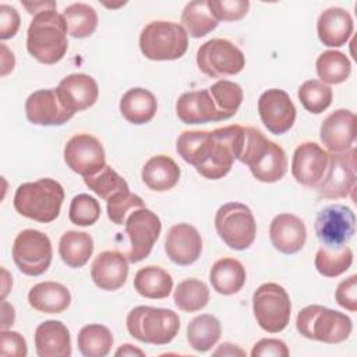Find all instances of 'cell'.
Listing matches in <instances>:
<instances>
[{
    "label": "cell",
    "instance_id": "cell-33",
    "mask_svg": "<svg viewBox=\"0 0 357 357\" xmlns=\"http://www.w3.org/2000/svg\"><path fill=\"white\" fill-rule=\"evenodd\" d=\"M218 20L212 14L208 0H194L185 4L181 13V24L192 38H202L218 26Z\"/></svg>",
    "mask_w": 357,
    "mask_h": 357
},
{
    "label": "cell",
    "instance_id": "cell-37",
    "mask_svg": "<svg viewBox=\"0 0 357 357\" xmlns=\"http://www.w3.org/2000/svg\"><path fill=\"white\" fill-rule=\"evenodd\" d=\"M315 67L321 81L332 85L344 82L351 73L350 60L339 50H326L321 53L317 59Z\"/></svg>",
    "mask_w": 357,
    "mask_h": 357
},
{
    "label": "cell",
    "instance_id": "cell-40",
    "mask_svg": "<svg viewBox=\"0 0 357 357\" xmlns=\"http://www.w3.org/2000/svg\"><path fill=\"white\" fill-rule=\"evenodd\" d=\"M317 271L326 278H336L346 272L353 264V251L344 245L339 250H328L321 247L315 255Z\"/></svg>",
    "mask_w": 357,
    "mask_h": 357
},
{
    "label": "cell",
    "instance_id": "cell-22",
    "mask_svg": "<svg viewBox=\"0 0 357 357\" xmlns=\"http://www.w3.org/2000/svg\"><path fill=\"white\" fill-rule=\"evenodd\" d=\"M269 237L273 247L282 254L298 252L307 240L304 222L293 213H279L269 226Z\"/></svg>",
    "mask_w": 357,
    "mask_h": 357
},
{
    "label": "cell",
    "instance_id": "cell-39",
    "mask_svg": "<svg viewBox=\"0 0 357 357\" xmlns=\"http://www.w3.org/2000/svg\"><path fill=\"white\" fill-rule=\"evenodd\" d=\"M208 91L225 120L233 117L237 113L244 98L241 86L229 79H220L215 82L208 88Z\"/></svg>",
    "mask_w": 357,
    "mask_h": 357
},
{
    "label": "cell",
    "instance_id": "cell-34",
    "mask_svg": "<svg viewBox=\"0 0 357 357\" xmlns=\"http://www.w3.org/2000/svg\"><path fill=\"white\" fill-rule=\"evenodd\" d=\"M222 328L218 318L202 314L191 319L187 326V340L197 351H208L220 339Z\"/></svg>",
    "mask_w": 357,
    "mask_h": 357
},
{
    "label": "cell",
    "instance_id": "cell-29",
    "mask_svg": "<svg viewBox=\"0 0 357 357\" xmlns=\"http://www.w3.org/2000/svg\"><path fill=\"white\" fill-rule=\"evenodd\" d=\"M158 102L155 95L145 88H131L120 99V112L131 124H145L156 113Z\"/></svg>",
    "mask_w": 357,
    "mask_h": 357
},
{
    "label": "cell",
    "instance_id": "cell-1",
    "mask_svg": "<svg viewBox=\"0 0 357 357\" xmlns=\"http://www.w3.org/2000/svg\"><path fill=\"white\" fill-rule=\"evenodd\" d=\"M244 127L226 126L213 131H183L177 138V153L209 180L225 177L238 158Z\"/></svg>",
    "mask_w": 357,
    "mask_h": 357
},
{
    "label": "cell",
    "instance_id": "cell-17",
    "mask_svg": "<svg viewBox=\"0 0 357 357\" xmlns=\"http://www.w3.org/2000/svg\"><path fill=\"white\" fill-rule=\"evenodd\" d=\"M328 163L329 153L317 142L307 141L300 144L293 153L291 174L298 184L315 188L321 183Z\"/></svg>",
    "mask_w": 357,
    "mask_h": 357
},
{
    "label": "cell",
    "instance_id": "cell-5",
    "mask_svg": "<svg viewBox=\"0 0 357 357\" xmlns=\"http://www.w3.org/2000/svg\"><path fill=\"white\" fill-rule=\"evenodd\" d=\"M126 324L134 339L156 346L170 343L180 329V318L174 311L149 305L132 308Z\"/></svg>",
    "mask_w": 357,
    "mask_h": 357
},
{
    "label": "cell",
    "instance_id": "cell-36",
    "mask_svg": "<svg viewBox=\"0 0 357 357\" xmlns=\"http://www.w3.org/2000/svg\"><path fill=\"white\" fill-rule=\"evenodd\" d=\"M63 17L67 31L73 38H88L98 26V14L89 4L74 3L64 8Z\"/></svg>",
    "mask_w": 357,
    "mask_h": 357
},
{
    "label": "cell",
    "instance_id": "cell-52",
    "mask_svg": "<svg viewBox=\"0 0 357 357\" xmlns=\"http://www.w3.org/2000/svg\"><path fill=\"white\" fill-rule=\"evenodd\" d=\"M14 318H15L14 307L3 300V303H1V325H0L1 331L10 328L14 324Z\"/></svg>",
    "mask_w": 357,
    "mask_h": 357
},
{
    "label": "cell",
    "instance_id": "cell-18",
    "mask_svg": "<svg viewBox=\"0 0 357 357\" xmlns=\"http://www.w3.org/2000/svg\"><path fill=\"white\" fill-rule=\"evenodd\" d=\"M26 119L36 126H61L74 113L61 102L56 89H39L32 92L25 102Z\"/></svg>",
    "mask_w": 357,
    "mask_h": 357
},
{
    "label": "cell",
    "instance_id": "cell-7",
    "mask_svg": "<svg viewBox=\"0 0 357 357\" xmlns=\"http://www.w3.org/2000/svg\"><path fill=\"white\" fill-rule=\"evenodd\" d=\"M188 47V33L183 25L172 21H152L139 35V49L149 60H176Z\"/></svg>",
    "mask_w": 357,
    "mask_h": 357
},
{
    "label": "cell",
    "instance_id": "cell-53",
    "mask_svg": "<svg viewBox=\"0 0 357 357\" xmlns=\"http://www.w3.org/2000/svg\"><path fill=\"white\" fill-rule=\"evenodd\" d=\"M213 356H245V351L231 343H222L215 351Z\"/></svg>",
    "mask_w": 357,
    "mask_h": 357
},
{
    "label": "cell",
    "instance_id": "cell-12",
    "mask_svg": "<svg viewBox=\"0 0 357 357\" xmlns=\"http://www.w3.org/2000/svg\"><path fill=\"white\" fill-rule=\"evenodd\" d=\"M356 233L354 212L340 204L322 208L315 218V234L324 248L339 250L344 247Z\"/></svg>",
    "mask_w": 357,
    "mask_h": 357
},
{
    "label": "cell",
    "instance_id": "cell-9",
    "mask_svg": "<svg viewBox=\"0 0 357 357\" xmlns=\"http://www.w3.org/2000/svg\"><path fill=\"white\" fill-rule=\"evenodd\" d=\"M219 237L233 250L248 248L257 234V223L251 209L241 202H227L215 215Z\"/></svg>",
    "mask_w": 357,
    "mask_h": 357
},
{
    "label": "cell",
    "instance_id": "cell-47",
    "mask_svg": "<svg viewBox=\"0 0 357 357\" xmlns=\"http://www.w3.org/2000/svg\"><path fill=\"white\" fill-rule=\"evenodd\" d=\"M335 300L336 303L354 312L357 311V276L351 275L350 278L342 280L337 284V289L335 291Z\"/></svg>",
    "mask_w": 357,
    "mask_h": 357
},
{
    "label": "cell",
    "instance_id": "cell-43",
    "mask_svg": "<svg viewBox=\"0 0 357 357\" xmlns=\"http://www.w3.org/2000/svg\"><path fill=\"white\" fill-rule=\"evenodd\" d=\"M100 216V205L89 194H78L70 204L68 218L77 226H91Z\"/></svg>",
    "mask_w": 357,
    "mask_h": 357
},
{
    "label": "cell",
    "instance_id": "cell-44",
    "mask_svg": "<svg viewBox=\"0 0 357 357\" xmlns=\"http://www.w3.org/2000/svg\"><path fill=\"white\" fill-rule=\"evenodd\" d=\"M139 208H145L142 198L130 191L119 192L107 199V216L114 225L126 223L127 213Z\"/></svg>",
    "mask_w": 357,
    "mask_h": 357
},
{
    "label": "cell",
    "instance_id": "cell-10",
    "mask_svg": "<svg viewBox=\"0 0 357 357\" xmlns=\"http://www.w3.org/2000/svg\"><path fill=\"white\" fill-rule=\"evenodd\" d=\"M50 238L35 229L20 231L13 244V259L17 268L28 276H39L47 271L52 262Z\"/></svg>",
    "mask_w": 357,
    "mask_h": 357
},
{
    "label": "cell",
    "instance_id": "cell-28",
    "mask_svg": "<svg viewBox=\"0 0 357 357\" xmlns=\"http://www.w3.org/2000/svg\"><path fill=\"white\" fill-rule=\"evenodd\" d=\"M141 177L149 190L162 192L172 190L178 183L180 167L172 158L156 155L146 160Z\"/></svg>",
    "mask_w": 357,
    "mask_h": 357
},
{
    "label": "cell",
    "instance_id": "cell-11",
    "mask_svg": "<svg viewBox=\"0 0 357 357\" xmlns=\"http://www.w3.org/2000/svg\"><path fill=\"white\" fill-rule=\"evenodd\" d=\"M197 64L201 73L211 78L238 74L245 66L243 52L227 39H211L197 52Z\"/></svg>",
    "mask_w": 357,
    "mask_h": 357
},
{
    "label": "cell",
    "instance_id": "cell-26",
    "mask_svg": "<svg viewBox=\"0 0 357 357\" xmlns=\"http://www.w3.org/2000/svg\"><path fill=\"white\" fill-rule=\"evenodd\" d=\"M35 349L39 357L71 356V337L67 326L54 319L38 325L35 329Z\"/></svg>",
    "mask_w": 357,
    "mask_h": 357
},
{
    "label": "cell",
    "instance_id": "cell-48",
    "mask_svg": "<svg viewBox=\"0 0 357 357\" xmlns=\"http://www.w3.org/2000/svg\"><path fill=\"white\" fill-rule=\"evenodd\" d=\"M20 24H21V20H20L18 11L11 6L1 4L0 6V38L3 40L13 38L17 33Z\"/></svg>",
    "mask_w": 357,
    "mask_h": 357
},
{
    "label": "cell",
    "instance_id": "cell-21",
    "mask_svg": "<svg viewBox=\"0 0 357 357\" xmlns=\"http://www.w3.org/2000/svg\"><path fill=\"white\" fill-rule=\"evenodd\" d=\"M56 91L64 106L73 113L91 107L99 96L96 81L91 75L81 73L64 77Z\"/></svg>",
    "mask_w": 357,
    "mask_h": 357
},
{
    "label": "cell",
    "instance_id": "cell-55",
    "mask_svg": "<svg viewBox=\"0 0 357 357\" xmlns=\"http://www.w3.org/2000/svg\"><path fill=\"white\" fill-rule=\"evenodd\" d=\"M1 272H3V275H4V278H3V300H4L6 296H7V293H8V286H6V283L10 282V279H8V273H7V271H6L4 268L1 269Z\"/></svg>",
    "mask_w": 357,
    "mask_h": 357
},
{
    "label": "cell",
    "instance_id": "cell-32",
    "mask_svg": "<svg viewBox=\"0 0 357 357\" xmlns=\"http://www.w3.org/2000/svg\"><path fill=\"white\" fill-rule=\"evenodd\" d=\"M93 252V240L88 233L68 230L59 243V254L70 268L84 266Z\"/></svg>",
    "mask_w": 357,
    "mask_h": 357
},
{
    "label": "cell",
    "instance_id": "cell-2",
    "mask_svg": "<svg viewBox=\"0 0 357 357\" xmlns=\"http://www.w3.org/2000/svg\"><path fill=\"white\" fill-rule=\"evenodd\" d=\"M237 159L247 165L252 176L262 183L279 181L287 172L283 148L254 127H244V139Z\"/></svg>",
    "mask_w": 357,
    "mask_h": 357
},
{
    "label": "cell",
    "instance_id": "cell-4",
    "mask_svg": "<svg viewBox=\"0 0 357 357\" xmlns=\"http://www.w3.org/2000/svg\"><path fill=\"white\" fill-rule=\"evenodd\" d=\"M64 190L53 178H40L18 185L14 194L15 211L28 219L49 223L53 222L61 209Z\"/></svg>",
    "mask_w": 357,
    "mask_h": 357
},
{
    "label": "cell",
    "instance_id": "cell-49",
    "mask_svg": "<svg viewBox=\"0 0 357 357\" xmlns=\"http://www.w3.org/2000/svg\"><path fill=\"white\" fill-rule=\"evenodd\" d=\"M252 357H261V356H275V357H287L289 349L284 342L279 339H261L258 340L252 350Z\"/></svg>",
    "mask_w": 357,
    "mask_h": 357
},
{
    "label": "cell",
    "instance_id": "cell-24",
    "mask_svg": "<svg viewBox=\"0 0 357 357\" xmlns=\"http://www.w3.org/2000/svg\"><path fill=\"white\" fill-rule=\"evenodd\" d=\"M128 276V264L119 251H103L92 262L91 278L93 283L107 291L120 289Z\"/></svg>",
    "mask_w": 357,
    "mask_h": 357
},
{
    "label": "cell",
    "instance_id": "cell-16",
    "mask_svg": "<svg viewBox=\"0 0 357 357\" xmlns=\"http://www.w3.org/2000/svg\"><path fill=\"white\" fill-rule=\"evenodd\" d=\"M258 113L269 132L280 135L287 132L296 121V107L287 92L272 88L258 99Z\"/></svg>",
    "mask_w": 357,
    "mask_h": 357
},
{
    "label": "cell",
    "instance_id": "cell-54",
    "mask_svg": "<svg viewBox=\"0 0 357 357\" xmlns=\"http://www.w3.org/2000/svg\"><path fill=\"white\" fill-rule=\"evenodd\" d=\"M116 356H117V357H120V356H141V357H144L145 353H144L141 349L134 347V346L130 344V343H126V344H123L121 347L117 349Z\"/></svg>",
    "mask_w": 357,
    "mask_h": 357
},
{
    "label": "cell",
    "instance_id": "cell-20",
    "mask_svg": "<svg viewBox=\"0 0 357 357\" xmlns=\"http://www.w3.org/2000/svg\"><path fill=\"white\" fill-rule=\"evenodd\" d=\"M165 251L170 261L187 266L194 264L202 251V238L199 231L190 223H177L166 234Z\"/></svg>",
    "mask_w": 357,
    "mask_h": 357
},
{
    "label": "cell",
    "instance_id": "cell-35",
    "mask_svg": "<svg viewBox=\"0 0 357 357\" xmlns=\"http://www.w3.org/2000/svg\"><path fill=\"white\" fill-rule=\"evenodd\" d=\"M78 350L85 357H105L113 346V335L100 324H89L81 328L77 337Z\"/></svg>",
    "mask_w": 357,
    "mask_h": 357
},
{
    "label": "cell",
    "instance_id": "cell-25",
    "mask_svg": "<svg viewBox=\"0 0 357 357\" xmlns=\"http://www.w3.org/2000/svg\"><path fill=\"white\" fill-rule=\"evenodd\" d=\"M354 22L349 11L340 7H329L321 13L317 21L319 40L329 47L343 46L353 33Z\"/></svg>",
    "mask_w": 357,
    "mask_h": 357
},
{
    "label": "cell",
    "instance_id": "cell-50",
    "mask_svg": "<svg viewBox=\"0 0 357 357\" xmlns=\"http://www.w3.org/2000/svg\"><path fill=\"white\" fill-rule=\"evenodd\" d=\"M22 6L32 15H36V14H39L42 11H46V10H56V7H57V4L52 0L50 1H32V3L22 1Z\"/></svg>",
    "mask_w": 357,
    "mask_h": 357
},
{
    "label": "cell",
    "instance_id": "cell-51",
    "mask_svg": "<svg viewBox=\"0 0 357 357\" xmlns=\"http://www.w3.org/2000/svg\"><path fill=\"white\" fill-rule=\"evenodd\" d=\"M14 54L13 52H10L7 49V46L4 43H1V77H4L6 74H8L10 71H13L14 68Z\"/></svg>",
    "mask_w": 357,
    "mask_h": 357
},
{
    "label": "cell",
    "instance_id": "cell-3",
    "mask_svg": "<svg viewBox=\"0 0 357 357\" xmlns=\"http://www.w3.org/2000/svg\"><path fill=\"white\" fill-rule=\"evenodd\" d=\"M67 25L63 14L46 10L33 15L26 32V49L29 54L43 64L60 61L67 49Z\"/></svg>",
    "mask_w": 357,
    "mask_h": 357
},
{
    "label": "cell",
    "instance_id": "cell-19",
    "mask_svg": "<svg viewBox=\"0 0 357 357\" xmlns=\"http://www.w3.org/2000/svg\"><path fill=\"white\" fill-rule=\"evenodd\" d=\"M356 114L347 109L332 112L321 124L319 137L322 144L332 153H343L354 148Z\"/></svg>",
    "mask_w": 357,
    "mask_h": 357
},
{
    "label": "cell",
    "instance_id": "cell-27",
    "mask_svg": "<svg viewBox=\"0 0 357 357\" xmlns=\"http://www.w3.org/2000/svg\"><path fill=\"white\" fill-rule=\"evenodd\" d=\"M28 303L36 311L45 314H60L70 307L71 294L61 283L40 282L29 290Z\"/></svg>",
    "mask_w": 357,
    "mask_h": 357
},
{
    "label": "cell",
    "instance_id": "cell-30",
    "mask_svg": "<svg viewBox=\"0 0 357 357\" xmlns=\"http://www.w3.org/2000/svg\"><path fill=\"white\" fill-rule=\"evenodd\" d=\"M245 268L234 258L218 259L209 272V282L212 283V287L223 296L240 291L245 283Z\"/></svg>",
    "mask_w": 357,
    "mask_h": 357
},
{
    "label": "cell",
    "instance_id": "cell-42",
    "mask_svg": "<svg viewBox=\"0 0 357 357\" xmlns=\"http://www.w3.org/2000/svg\"><path fill=\"white\" fill-rule=\"evenodd\" d=\"M332 88L322 81L308 79L298 88V99L305 110L319 114L332 103Z\"/></svg>",
    "mask_w": 357,
    "mask_h": 357
},
{
    "label": "cell",
    "instance_id": "cell-38",
    "mask_svg": "<svg viewBox=\"0 0 357 357\" xmlns=\"http://www.w3.org/2000/svg\"><path fill=\"white\" fill-rule=\"evenodd\" d=\"M174 304L184 312H195L202 310L209 301L208 286L198 279H185L180 282L174 290Z\"/></svg>",
    "mask_w": 357,
    "mask_h": 357
},
{
    "label": "cell",
    "instance_id": "cell-8",
    "mask_svg": "<svg viewBox=\"0 0 357 357\" xmlns=\"http://www.w3.org/2000/svg\"><path fill=\"white\" fill-rule=\"evenodd\" d=\"M252 311L257 324L265 332L278 333L290 321V297L280 284L264 283L252 294Z\"/></svg>",
    "mask_w": 357,
    "mask_h": 357
},
{
    "label": "cell",
    "instance_id": "cell-15",
    "mask_svg": "<svg viewBox=\"0 0 357 357\" xmlns=\"http://www.w3.org/2000/svg\"><path fill=\"white\" fill-rule=\"evenodd\" d=\"M64 160L67 166L82 177L96 174L105 165V149L98 138L89 134L71 137L64 146Z\"/></svg>",
    "mask_w": 357,
    "mask_h": 357
},
{
    "label": "cell",
    "instance_id": "cell-14",
    "mask_svg": "<svg viewBox=\"0 0 357 357\" xmlns=\"http://www.w3.org/2000/svg\"><path fill=\"white\" fill-rule=\"evenodd\" d=\"M126 233L130 238L127 259L139 262L146 258L156 240L159 238L162 223L156 213L146 208L134 209L126 219Z\"/></svg>",
    "mask_w": 357,
    "mask_h": 357
},
{
    "label": "cell",
    "instance_id": "cell-6",
    "mask_svg": "<svg viewBox=\"0 0 357 357\" xmlns=\"http://www.w3.org/2000/svg\"><path fill=\"white\" fill-rule=\"evenodd\" d=\"M296 326L301 336L331 344L344 342L353 331V322L346 314L317 304L298 312Z\"/></svg>",
    "mask_w": 357,
    "mask_h": 357
},
{
    "label": "cell",
    "instance_id": "cell-46",
    "mask_svg": "<svg viewBox=\"0 0 357 357\" xmlns=\"http://www.w3.org/2000/svg\"><path fill=\"white\" fill-rule=\"evenodd\" d=\"M26 353V342L22 335L7 329L0 332V354L3 357H25Z\"/></svg>",
    "mask_w": 357,
    "mask_h": 357
},
{
    "label": "cell",
    "instance_id": "cell-13",
    "mask_svg": "<svg viewBox=\"0 0 357 357\" xmlns=\"http://www.w3.org/2000/svg\"><path fill=\"white\" fill-rule=\"evenodd\" d=\"M356 148H351L329 155L328 169L315 188L319 197L326 199L346 198L356 188Z\"/></svg>",
    "mask_w": 357,
    "mask_h": 357
},
{
    "label": "cell",
    "instance_id": "cell-31",
    "mask_svg": "<svg viewBox=\"0 0 357 357\" xmlns=\"http://www.w3.org/2000/svg\"><path fill=\"white\" fill-rule=\"evenodd\" d=\"M134 289L146 298H166L173 290V279L165 269L148 265L135 273Z\"/></svg>",
    "mask_w": 357,
    "mask_h": 357
},
{
    "label": "cell",
    "instance_id": "cell-41",
    "mask_svg": "<svg viewBox=\"0 0 357 357\" xmlns=\"http://www.w3.org/2000/svg\"><path fill=\"white\" fill-rule=\"evenodd\" d=\"M84 181L89 187V190H92L98 197L105 201L110 199L119 192L130 191L127 181L107 165H105L96 174L84 177Z\"/></svg>",
    "mask_w": 357,
    "mask_h": 357
},
{
    "label": "cell",
    "instance_id": "cell-45",
    "mask_svg": "<svg viewBox=\"0 0 357 357\" xmlns=\"http://www.w3.org/2000/svg\"><path fill=\"white\" fill-rule=\"evenodd\" d=\"M208 4L218 21L241 20L250 7L248 0H208Z\"/></svg>",
    "mask_w": 357,
    "mask_h": 357
},
{
    "label": "cell",
    "instance_id": "cell-23",
    "mask_svg": "<svg viewBox=\"0 0 357 357\" xmlns=\"http://www.w3.org/2000/svg\"><path fill=\"white\" fill-rule=\"evenodd\" d=\"M176 113L184 124H204L225 120L208 89L183 93L177 99Z\"/></svg>",
    "mask_w": 357,
    "mask_h": 357
}]
</instances>
